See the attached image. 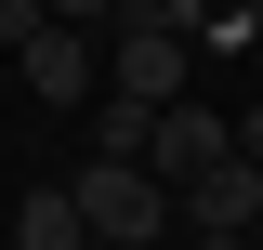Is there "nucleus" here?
<instances>
[{
	"label": "nucleus",
	"mask_w": 263,
	"mask_h": 250,
	"mask_svg": "<svg viewBox=\"0 0 263 250\" xmlns=\"http://www.w3.org/2000/svg\"><path fill=\"white\" fill-rule=\"evenodd\" d=\"M53 13H66V27H119V0H53Z\"/></svg>",
	"instance_id": "obj_9"
},
{
	"label": "nucleus",
	"mask_w": 263,
	"mask_h": 250,
	"mask_svg": "<svg viewBox=\"0 0 263 250\" xmlns=\"http://www.w3.org/2000/svg\"><path fill=\"white\" fill-rule=\"evenodd\" d=\"M79 211H92V237H105V250H158L184 198H171L145 158H79Z\"/></svg>",
	"instance_id": "obj_1"
},
{
	"label": "nucleus",
	"mask_w": 263,
	"mask_h": 250,
	"mask_svg": "<svg viewBox=\"0 0 263 250\" xmlns=\"http://www.w3.org/2000/svg\"><path fill=\"white\" fill-rule=\"evenodd\" d=\"M105 53H119V27H66V13H53L13 66H27V93H40V105H92V93H105Z\"/></svg>",
	"instance_id": "obj_2"
},
{
	"label": "nucleus",
	"mask_w": 263,
	"mask_h": 250,
	"mask_svg": "<svg viewBox=\"0 0 263 250\" xmlns=\"http://www.w3.org/2000/svg\"><path fill=\"white\" fill-rule=\"evenodd\" d=\"M13 250H105L92 211H79V185H27L13 198Z\"/></svg>",
	"instance_id": "obj_6"
},
{
	"label": "nucleus",
	"mask_w": 263,
	"mask_h": 250,
	"mask_svg": "<svg viewBox=\"0 0 263 250\" xmlns=\"http://www.w3.org/2000/svg\"><path fill=\"white\" fill-rule=\"evenodd\" d=\"M40 27H53V0H0V53H27Z\"/></svg>",
	"instance_id": "obj_8"
},
{
	"label": "nucleus",
	"mask_w": 263,
	"mask_h": 250,
	"mask_svg": "<svg viewBox=\"0 0 263 250\" xmlns=\"http://www.w3.org/2000/svg\"><path fill=\"white\" fill-rule=\"evenodd\" d=\"M105 93L184 105V27H119V53H105Z\"/></svg>",
	"instance_id": "obj_5"
},
{
	"label": "nucleus",
	"mask_w": 263,
	"mask_h": 250,
	"mask_svg": "<svg viewBox=\"0 0 263 250\" xmlns=\"http://www.w3.org/2000/svg\"><path fill=\"white\" fill-rule=\"evenodd\" d=\"M250 237H263V224H250ZM250 237H224V224H211V237H184V250H250Z\"/></svg>",
	"instance_id": "obj_10"
},
{
	"label": "nucleus",
	"mask_w": 263,
	"mask_h": 250,
	"mask_svg": "<svg viewBox=\"0 0 263 250\" xmlns=\"http://www.w3.org/2000/svg\"><path fill=\"white\" fill-rule=\"evenodd\" d=\"M211 224H224V237H250V224H263V158H250V145H224V158L184 185V237H211Z\"/></svg>",
	"instance_id": "obj_3"
},
{
	"label": "nucleus",
	"mask_w": 263,
	"mask_h": 250,
	"mask_svg": "<svg viewBox=\"0 0 263 250\" xmlns=\"http://www.w3.org/2000/svg\"><path fill=\"white\" fill-rule=\"evenodd\" d=\"M145 132H158L145 93H92V158H145Z\"/></svg>",
	"instance_id": "obj_7"
},
{
	"label": "nucleus",
	"mask_w": 263,
	"mask_h": 250,
	"mask_svg": "<svg viewBox=\"0 0 263 250\" xmlns=\"http://www.w3.org/2000/svg\"><path fill=\"white\" fill-rule=\"evenodd\" d=\"M250 250H263V237H250Z\"/></svg>",
	"instance_id": "obj_11"
},
{
	"label": "nucleus",
	"mask_w": 263,
	"mask_h": 250,
	"mask_svg": "<svg viewBox=\"0 0 263 250\" xmlns=\"http://www.w3.org/2000/svg\"><path fill=\"white\" fill-rule=\"evenodd\" d=\"M237 145V119H211V105H158V132H145V171H158V185H197V171H211V158Z\"/></svg>",
	"instance_id": "obj_4"
}]
</instances>
